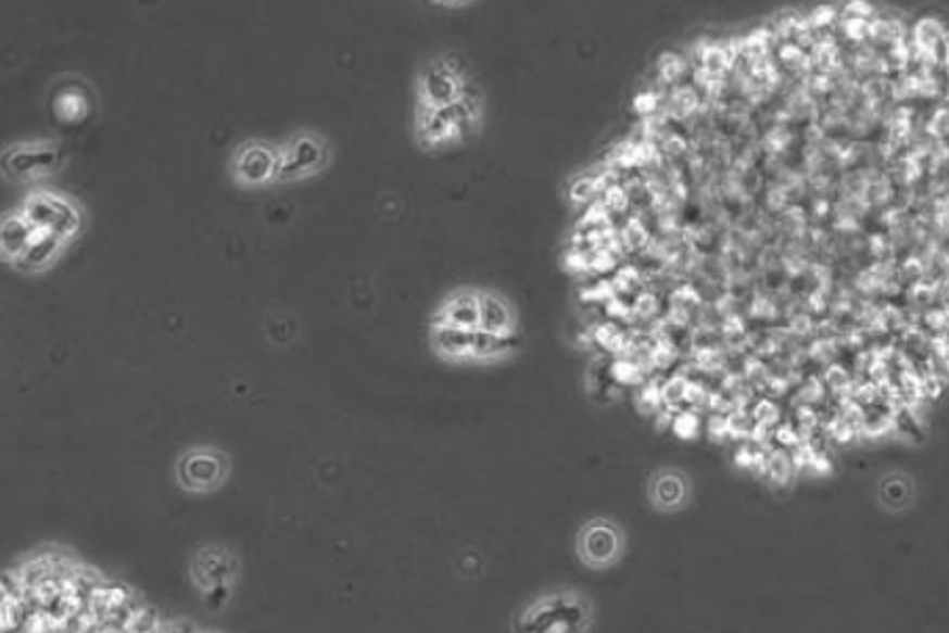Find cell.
Instances as JSON below:
<instances>
[{
    "mask_svg": "<svg viewBox=\"0 0 949 633\" xmlns=\"http://www.w3.org/2000/svg\"><path fill=\"white\" fill-rule=\"evenodd\" d=\"M22 212L35 224L38 232H53L64 241H71L83 224V216L73 201L53 192H35L28 197Z\"/></svg>",
    "mask_w": 949,
    "mask_h": 633,
    "instance_id": "obj_1",
    "label": "cell"
},
{
    "mask_svg": "<svg viewBox=\"0 0 949 633\" xmlns=\"http://www.w3.org/2000/svg\"><path fill=\"white\" fill-rule=\"evenodd\" d=\"M230 463L214 447H194L178 460V482L190 492H212L224 484Z\"/></svg>",
    "mask_w": 949,
    "mask_h": 633,
    "instance_id": "obj_2",
    "label": "cell"
},
{
    "mask_svg": "<svg viewBox=\"0 0 949 633\" xmlns=\"http://www.w3.org/2000/svg\"><path fill=\"white\" fill-rule=\"evenodd\" d=\"M328 144L317 136H295L286 150H279L277 180H298L317 174L328 165Z\"/></svg>",
    "mask_w": 949,
    "mask_h": 633,
    "instance_id": "obj_3",
    "label": "cell"
},
{
    "mask_svg": "<svg viewBox=\"0 0 949 633\" xmlns=\"http://www.w3.org/2000/svg\"><path fill=\"white\" fill-rule=\"evenodd\" d=\"M62 149L55 144H20L2 159L7 176L13 180H37L62 165Z\"/></svg>",
    "mask_w": 949,
    "mask_h": 633,
    "instance_id": "obj_4",
    "label": "cell"
},
{
    "mask_svg": "<svg viewBox=\"0 0 949 633\" xmlns=\"http://www.w3.org/2000/svg\"><path fill=\"white\" fill-rule=\"evenodd\" d=\"M277 165H279V150L264 142H250L237 150L232 161V174L239 185L260 187L270 180H277Z\"/></svg>",
    "mask_w": 949,
    "mask_h": 633,
    "instance_id": "obj_5",
    "label": "cell"
},
{
    "mask_svg": "<svg viewBox=\"0 0 949 633\" xmlns=\"http://www.w3.org/2000/svg\"><path fill=\"white\" fill-rule=\"evenodd\" d=\"M420 106L427 111H439L454 106L463 100L460 76L445 64H433L422 71L418 80Z\"/></svg>",
    "mask_w": 949,
    "mask_h": 633,
    "instance_id": "obj_6",
    "label": "cell"
},
{
    "mask_svg": "<svg viewBox=\"0 0 949 633\" xmlns=\"http://www.w3.org/2000/svg\"><path fill=\"white\" fill-rule=\"evenodd\" d=\"M235 574H237V561L222 547H207L199 552L192 561V581L203 592L222 583H230Z\"/></svg>",
    "mask_w": 949,
    "mask_h": 633,
    "instance_id": "obj_7",
    "label": "cell"
},
{
    "mask_svg": "<svg viewBox=\"0 0 949 633\" xmlns=\"http://www.w3.org/2000/svg\"><path fill=\"white\" fill-rule=\"evenodd\" d=\"M37 235L38 230L35 228V224L24 216V212L9 214L0 226L2 258H7L9 262L15 261L20 254H24L28 250V245L35 241Z\"/></svg>",
    "mask_w": 949,
    "mask_h": 633,
    "instance_id": "obj_8",
    "label": "cell"
},
{
    "mask_svg": "<svg viewBox=\"0 0 949 633\" xmlns=\"http://www.w3.org/2000/svg\"><path fill=\"white\" fill-rule=\"evenodd\" d=\"M66 243L68 241H64L53 232H38L35 241L28 245V250L20 254L11 264L22 273H37L55 261V256L62 252Z\"/></svg>",
    "mask_w": 949,
    "mask_h": 633,
    "instance_id": "obj_9",
    "label": "cell"
},
{
    "mask_svg": "<svg viewBox=\"0 0 949 633\" xmlns=\"http://www.w3.org/2000/svg\"><path fill=\"white\" fill-rule=\"evenodd\" d=\"M433 346L445 359H465L471 357V338L473 330H463L456 326H447L433 321Z\"/></svg>",
    "mask_w": 949,
    "mask_h": 633,
    "instance_id": "obj_10",
    "label": "cell"
},
{
    "mask_svg": "<svg viewBox=\"0 0 949 633\" xmlns=\"http://www.w3.org/2000/svg\"><path fill=\"white\" fill-rule=\"evenodd\" d=\"M435 321L456 326L463 330H477L479 328V296L463 292L456 294L443 304V311Z\"/></svg>",
    "mask_w": 949,
    "mask_h": 633,
    "instance_id": "obj_11",
    "label": "cell"
},
{
    "mask_svg": "<svg viewBox=\"0 0 949 633\" xmlns=\"http://www.w3.org/2000/svg\"><path fill=\"white\" fill-rule=\"evenodd\" d=\"M479 328L492 334L511 336V308L505 300L492 294H479Z\"/></svg>",
    "mask_w": 949,
    "mask_h": 633,
    "instance_id": "obj_12",
    "label": "cell"
},
{
    "mask_svg": "<svg viewBox=\"0 0 949 633\" xmlns=\"http://www.w3.org/2000/svg\"><path fill=\"white\" fill-rule=\"evenodd\" d=\"M591 530L595 532L599 543L595 545L591 541H584V556H586V559H591L593 564H606V561L615 559V556H617V545H619V541L615 536V530L612 528H604V526H597V528H591Z\"/></svg>",
    "mask_w": 949,
    "mask_h": 633,
    "instance_id": "obj_13",
    "label": "cell"
},
{
    "mask_svg": "<svg viewBox=\"0 0 949 633\" xmlns=\"http://www.w3.org/2000/svg\"><path fill=\"white\" fill-rule=\"evenodd\" d=\"M55 111H58L62 121L73 123V121L85 118V114L89 111V102H87L85 96H78L73 89H66V91H62L58 96Z\"/></svg>",
    "mask_w": 949,
    "mask_h": 633,
    "instance_id": "obj_14",
    "label": "cell"
},
{
    "mask_svg": "<svg viewBox=\"0 0 949 633\" xmlns=\"http://www.w3.org/2000/svg\"><path fill=\"white\" fill-rule=\"evenodd\" d=\"M159 625H161V623H159L156 612H154L152 608H148V606H142V608H138L136 615L131 617V621H129V625H127V632H156V630H161Z\"/></svg>",
    "mask_w": 949,
    "mask_h": 633,
    "instance_id": "obj_15",
    "label": "cell"
},
{
    "mask_svg": "<svg viewBox=\"0 0 949 633\" xmlns=\"http://www.w3.org/2000/svg\"><path fill=\"white\" fill-rule=\"evenodd\" d=\"M642 376L644 374H642V370L635 364L624 362V359H619V362H615L610 366V378L617 380L619 384H637L642 380Z\"/></svg>",
    "mask_w": 949,
    "mask_h": 633,
    "instance_id": "obj_16",
    "label": "cell"
},
{
    "mask_svg": "<svg viewBox=\"0 0 949 633\" xmlns=\"http://www.w3.org/2000/svg\"><path fill=\"white\" fill-rule=\"evenodd\" d=\"M768 473H770L772 480L779 482V484L787 482L789 476H792V463H789V458H787L785 454H781V452L772 454V456L768 458Z\"/></svg>",
    "mask_w": 949,
    "mask_h": 633,
    "instance_id": "obj_17",
    "label": "cell"
},
{
    "mask_svg": "<svg viewBox=\"0 0 949 633\" xmlns=\"http://www.w3.org/2000/svg\"><path fill=\"white\" fill-rule=\"evenodd\" d=\"M658 485L665 488V492L658 490V494H660V503H662V505H678V503L682 501L684 488H682V482H680L678 478H660Z\"/></svg>",
    "mask_w": 949,
    "mask_h": 633,
    "instance_id": "obj_18",
    "label": "cell"
},
{
    "mask_svg": "<svg viewBox=\"0 0 949 633\" xmlns=\"http://www.w3.org/2000/svg\"><path fill=\"white\" fill-rule=\"evenodd\" d=\"M696 429H698V418L691 414V412H682L680 416H675L673 418V431L680 435V438H693L694 433H696Z\"/></svg>",
    "mask_w": 949,
    "mask_h": 633,
    "instance_id": "obj_19",
    "label": "cell"
},
{
    "mask_svg": "<svg viewBox=\"0 0 949 633\" xmlns=\"http://www.w3.org/2000/svg\"><path fill=\"white\" fill-rule=\"evenodd\" d=\"M884 496L890 505H899L908 498V484L903 480H890L884 485Z\"/></svg>",
    "mask_w": 949,
    "mask_h": 633,
    "instance_id": "obj_20",
    "label": "cell"
},
{
    "mask_svg": "<svg viewBox=\"0 0 949 633\" xmlns=\"http://www.w3.org/2000/svg\"><path fill=\"white\" fill-rule=\"evenodd\" d=\"M230 596V583H222L212 590L205 592V602L212 606V610H218L224 606V602Z\"/></svg>",
    "mask_w": 949,
    "mask_h": 633,
    "instance_id": "obj_21",
    "label": "cell"
},
{
    "mask_svg": "<svg viewBox=\"0 0 949 633\" xmlns=\"http://www.w3.org/2000/svg\"><path fill=\"white\" fill-rule=\"evenodd\" d=\"M433 2H438L441 7H450V9H460V7L471 4L474 0H433Z\"/></svg>",
    "mask_w": 949,
    "mask_h": 633,
    "instance_id": "obj_22",
    "label": "cell"
}]
</instances>
